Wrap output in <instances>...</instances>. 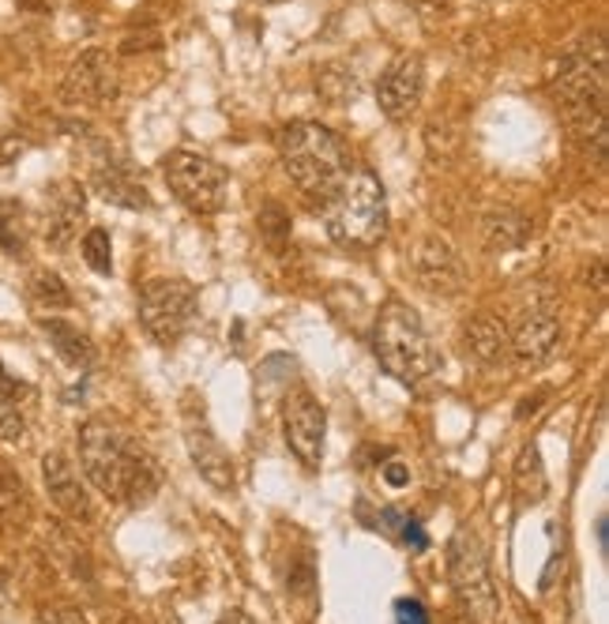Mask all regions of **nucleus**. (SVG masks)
<instances>
[{
  "label": "nucleus",
  "mask_w": 609,
  "mask_h": 624,
  "mask_svg": "<svg viewBox=\"0 0 609 624\" xmlns=\"http://www.w3.org/2000/svg\"><path fill=\"white\" fill-rule=\"evenodd\" d=\"M80 467L98 493L129 504V508H143L158 493L155 459L101 418L80 425Z\"/></svg>",
  "instance_id": "nucleus-1"
},
{
  "label": "nucleus",
  "mask_w": 609,
  "mask_h": 624,
  "mask_svg": "<svg viewBox=\"0 0 609 624\" xmlns=\"http://www.w3.org/2000/svg\"><path fill=\"white\" fill-rule=\"evenodd\" d=\"M553 98L564 109L572 132L583 136L595 158H606V46L602 38H583L553 72Z\"/></svg>",
  "instance_id": "nucleus-2"
},
{
  "label": "nucleus",
  "mask_w": 609,
  "mask_h": 624,
  "mask_svg": "<svg viewBox=\"0 0 609 624\" xmlns=\"http://www.w3.org/2000/svg\"><path fill=\"white\" fill-rule=\"evenodd\" d=\"M278 158H283L286 177L298 184V192H304L309 200H320V204H327L354 170L350 147L338 132L320 121L286 124L283 136H278Z\"/></svg>",
  "instance_id": "nucleus-3"
},
{
  "label": "nucleus",
  "mask_w": 609,
  "mask_h": 624,
  "mask_svg": "<svg viewBox=\"0 0 609 624\" xmlns=\"http://www.w3.org/2000/svg\"><path fill=\"white\" fill-rule=\"evenodd\" d=\"M377 361L387 376H395L406 387H418L429 381L437 369V350L429 339L426 324L406 301H387L377 316V339H372Z\"/></svg>",
  "instance_id": "nucleus-4"
},
{
  "label": "nucleus",
  "mask_w": 609,
  "mask_h": 624,
  "mask_svg": "<svg viewBox=\"0 0 609 624\" xmlns=\"http://www.w3.org/2000/svg\"><path fill=\"white\" fill-rule=\"evenodd\" d=\"M387 192L372 170H350L327 200V233L346 249H372L387 233Z\"/></svg>",
  "instance_id": "nucleus-5"
},
{
  "label": "nucleus",
  "mask_w": 609,
  "mask_h": 624,
  "mask_svg": "<svg viewBox=\"0 0 609 624\" xmlns=\"http://www.w3.org/2000/svg\"><path fill=\"white\" fill-rule=\"evenodd\" d=\"M447 579H452V590L470 624L501 621V598H497L486 545H481V538L467 527L455 530L452 545H447Z\"/></svg>",
  "instance_id": "nucleus-6"
},
{
  "label": "nucleus",
  "mask_w": 609,
  "mask_h": 624,
  "mask_svg": "<svg viewBox=\"0 0 609 624\" xmlns=\"http://www.w3.org/2000/svg\"><path fill=\"white\" fill-rule=\"evenodd\" d=\"M200 316V293L184 278H151L140 290V324L155 343H181Z\"/></svg>",
  "instance_id": "nucleus-7"
},
{
  "label": "nucleus",
  "mask_w": 609,
  "mask_h": 624,
  "mask_svg": "<svg viewBox=\"0 0 609 624\" xmlns=\"http://www.w3.org/2000/svg\"><path fill=\"white\" fill-rule=\"evenodd\" d=\"M163 173L169 192L177 196V204H184L192 215H218L226 207V170L215 158L200 155V151H169L163 158Z\"/></svg>",
  "instance_id": "nucleus-8"
},
{
  "label": "nucleus",
  "mask_w": 609,
  "mask_h": 624,
  "mask_svg": "<svg viewBox=\"0 0 609 624\" xmlns=\"http://www.w3.org/2000/svg\"><path fill=\"white\" fill-rule=\"evenodd\" d=\"M121 91V72L106 49H83L68 64L61 80V103L72 109H101L109 106Z\"/></svg>",
  "instance_id": "nucleus-9"
},
{
  "label": "nucleus",
  "mask_w": 609,
  "mask_h": 624,
  "mask_svg": "<svg viewBox=\"0 0 609 624\" xmlns=\"http://www.w3.org/2000/svg\"><path fill=\"white\" fill-rule=\"evenodd\" d=\"M410 272L418 278V286L433 298H455L467 286V267H463L459 252L452 249L440 233H429L414 244L410 252Z\"/></svg>",
  "instance_id": "nucleus-10"
},
{
  "label": "nucleus",
  "mask_w": 609,
  "mask_h": 624,
  "mask_svg": "<svg viewBox=\"0 0 609 624\" xmlns=\"http://www.w3.org/2000/svg\"><path fill=\"white\" fill-rule=\"evenodd\" d=\"M421 95H426V61L418 53H403L380 72L377 80V106L387 121H406L414 117Z\"/></svg>",
  "instance_id": "nucleus-11"
},
{
  "label": "nucleus",
  "mask_w": 609,
  "mask_h": 624,
  "mask_svg": "<svg viewBox=\"0 0 609 624\" xmlns=\"http://www.w3.org/2000/svg\"><path fill=\"white\" fill-rule=\"evenodd\" d=\"M83 223H87V192L80 181L64 177L46 189V215H41V238L53 252H64L68 244L80 238Z\"/></svg>",
  "instance_id": "nucleus-12"
},
{
  "label": "nucleus",
  "mask_w": 609,
  "mask_h": 624,
  "mask_svg": "<svg viewBox=\"0 0 609 624\" xmlns=\"http://www.w3.org/2000/svg\"><path fill=\"white\" fill-rule=\"evenodd\" d=\"M283 425H286V444L298 455L309 470H317L324 463V436H327V415L309 392H294L286 399L283 410Z\"/></svg>",
  "instance_id": "nucleus-13"
},
{
  "label": "nucleus",
  "mask_w": 609,
  "mask_h": 624,
  "mask_svg": "<svg viewBox=\"0 0 609 624\" xmlns=\"http://www.w3.org/2000/svg\"><path fill=\"white\" fill-rule=\"evenodd\" d=\"M557 350H561V320H557L553 309L535 305L515 320V327H507V353H512L520 365L538 369L546 365Z\"/></svg>",
  "instance_id": "nucleus-14"
},
{
  "label": "nucleus",
  "mask_w": 609,
  "mask_h": 624,
  "mask_svg": "<svg viewBox=\"0 0 609 624\" xmlns=\"http://www.w3.org/2000/svg\"><path fill=\"white\" fill-rule=\"evenodd\" d=\"M41 478H46V493L57 504V512L72 523H95V504L91 493L83 489L80 475H75L72 459L64 452H46L41 455Z\"/></svg>",
  "instance_id": "nucleus-15"
},
{
  "label": "nucleus",
  "mask_w": 609,
  "mask_h": 624,
  "mask_svg": "<svg viewBox=\"0 0 609 624\" xmlns=\"http://www.w3.org/2000/svg\"><path fill=\"white\" fill-rule=\"evenodd\" d=\"M91 189H95L98 196L114 207H124V211H147L151 207L147 184L132 173V166L124 163V158H114V155H106V151L91 163Z\"/></svg>",
  "instance_id": "nucleus-16"
},
{
  "label": "nucleus",
  "mask_w": 609,
  "mask_h": 624,
  "mask_svg": "<svg viewBox=\"0 0 609 624\" xmlns=\"http://www.w3.org/2000/svg\"><path fill=\"white\" fill-rule=\"evenodd\" d=\"M184 448H189L192 467L200 470L203 482L211 489H218V493H234V485H237L234 459H230V452L223 448V441L211 433L207 421H196V418L184 421Z\"/></svg>",
  "instance_id": "nucleus-17"
},
{
  "label": "nucleus",
  "mask_w": 609,
  "mask_h": 624,
  "mask_svg": "<svg viewBox=\"0 0 609 624\" xmlns=\"http://www.w3.org/2000/svg\"><path fill=\"white\" fill-rule=\"evenodd\" d=\"M463 343H467V353L478 358L481 365H501L512 353H507V324L501 316H489V312H478L467 327H463Z\"/></svg>",
  "instance_id": "nucleus-18"
},
{
  "label": "nucleus",
  "mask_w": 609,
  "mask_h": 624,
  "mask_svg": "<svg viewBox=\"0 0 609 624\" xmlns=\"http://www.w3.org/2000/svg\"><path fill=\"white\" fill-rule=\"evenodd\" d=\"M38 327L46 332V339L53 343V350L61 353L72 369H87L91 365V339L87 332L72 324V320H61V316H41Z\"/></svg>",
  "instance_id": "nucleus-19"
},
{
  "label": "nucleus",
  "mask_w": 609,
  "mask_h": 624,
  "mask_svg": "<svg viewBox=\"0 0 609 624\" xmlns=\"http://www.w3.org/2000/svg\"><path fill=\"white\" fill-rule=\"evenodd\" d=\"M512 482H515V493H520L523 504H538L541 496H546L549 478H546V467H541V455H538L535 444L520 452L515 470H512Z\"/></svg>",
  "instance_id": "nucleus-20"
},
{
  "label": "nucleus",
  "mask_w": 609,
  "mask_h": 624,
  "mask_svg": "<svg viewBox=\"0 0 609 624\" xmlns=\"http://www.w3.org/2000/svg\"><path fill=\"white\" fill-rule=\"evenodd\" d=\"M27 512H31L27 485H23L20 470L0 459V523H4V527H20V523L27 519Z\"/></svg>",
  "instance_id": "nucleus-21"
},
{
  "label": "nucleus",
  "mask_w": 609,
  "mask_h": 624,
  "mask_svg": "<svg viewBox=\"0 0 609 624\" xmlns=\"http://www.w3.org/2000/svg\"><path fill=\"white\" fill-rule=\"evenodd\" d=\"M481 233H486V249L489 252H507L515 249V244L527 241V218L520 215V211H493V215L486 218V226H481Z\"/></svg>",
  "instance_id": "nucleus-22"
},
{
  "label": "nucleus",
  "mask_w": 609,
  "mask_h": 624,
  "mask_svg": "<svg viewBox=\"0 0 609 624\" xmlns=\"http://www.w3.org/2000/svg\"><path fill=\"white\" fill-rule=\"evenodd\" d=\"M20 392L23 387L8 376L4 361H0V441H8V444L23 441V433H27V418H23V407H20Z\"/></svg>",
  "instance_id": "nucleus-23"
},
{
  "label": "nucleus",
  "mask_w": 609,
  "mask_h": 624,
  "mask_svg": "<svg viewBox=\"0 0 609 624\" xmlns=\"http://www.w3.org/2000/svg\"><path fill=\"white\" fill-rule=\"evenodd\" d=\"M31 241V223L20 200H0V252L23 256Z\"/></svg>",
  "instance_id": "nucleus-24"
},
{
  "label": "nucleus",
  "mask_w": 609,
  "mask_h": 624,
  "mask_svg": "<svg viewBox=\"0 0 609 624\" xmlns=\"http://www.w3.org/2000/svg\"><path fill=\"white\" fill-rule=\"evenodd\" d=\"M27 293H31V301L41 312H53V309H68V305H72V290H68V283L57 272H46V267L31 275Z\"/></svg>",
  "instance_id": "nucleus-25"
},
{
  "label": "nucleus",
  "mask_w": 609,
  "mask_h": 624,
  "mask_svg": "<svg viewBox=\"0 0 609 624\" xmlns=\"http://www.w3.org/2000/svg\"><path fill=\"white\" fill-rule=\"evenodd\" d=\"M83 260H87V267L95 275H109L114 272V241H109V230H101V226H91L87 233H83Z\"/></svg>",
  "instance_id": "nucleus-26"
},
{
  "label": "nucleus",
  "mask_w": 609,
  "mask_h": 624,
  "mask_svg": "<svg viewBox=\"0 0 609 624\" xmlns=\"http://www.w3.org/2000/svg\"><path fill=\"white\" fill-rule=\"evenodd\" d=\"M395 621L399 624H433L429 621V610L418 602V598H399V602H395Z\"/></svg>",
  "instance_id": "nucleus-27"
},
{
  "label": "nucleus",
  "mask_w": 609,
  "mask_h": 624,
  "mask_svg": "<svg viewBox=\"0 0 609 624\" xmlns=\"http://www.w3.org/2000/svg\"><path fill=\"white\" fill-rule=\"evenodd\" d=\"M27 151V143H23V136H15V132L0 129V166H12L20 163V155Z\"/></svg>",
  "instance_id": "nucleus-28"
},
{
  "label": "nucleus",
  "mask_w": 609,
  "mask_h": 624,
  "mask_svg": "<svg viewBox=\"0 0 609 624\" xmlns=\"http://www.w3.org/2000/svg\"><path fill=\"white\" fill-rule=\"evenodd\" d=\"M384 482L392 485V489H403L406 482H410V470H406L399 459H395V463H387V467H384Z\"/></svg>",
  "instance_id": "nucleus-29"
},
{
  "label": "nucleus",
  "mask_w": 609,
  "mask_h": 624,
  "mask_svg": "<svg viewBox=\"0 0 609 624\" xmlns=\"http://www.w3.org/2000/svg\"><path fill=\"white\" fill-rule=\"evenodd\" d=\"M46 624H87V621H83V613H80V610H72V605H61V610L49 613Z\"/></svg>",
  "instance_id": "nucleus-30"
},
{
  "label": "nucleus",
  "mask_w": 609,
  "mask_h": 624,
  "mask_svg": "<svg viewBox=\"0 0 609 624\" xmlns=\"http://www.w3.org/2000/svg\"><path fill=\"white\" fill-rule=\"evenodd\" d=\"M403 535H406V542H414V550H426L429 545V538H426V530L418 527V519H406Z\"/></svg>",
  "instance_id": "nucleus-31"
},
{
  "label": "nucleus",
  "mask_w": 609,
  "mask_h": 624,
  "mask_svg": "<svg viewBox=\"0 0 609 624\" xmlns=\"http://www.w3.org/2000/svg\"><path fill=\"white\" fill-rule=\"evenodd\" d=\"M23 12H34V15H49L57 8V0H15Z\"/></svg>",
  "instance_id": "nucleus-32"
},
{
  "label": "nucleus",
  "mask_w": 609,
  "mask_h": 624,
  "mask_svg": "<svg viewBox=\"0 0 609 624\" xmlns=\"http://www.w3.org/2000/svg\"><path fill=\"white\" fill-rule=\"evenodd\" d=\"M223 624H256V621H249V617H244V613H241V610H234V613H230V617H226Z\"/></svg>",
  "instance_id": "nucleus-33"
},
{
  "label": "nucleus",
  "mask_w": 609,
  "mask_h": 624,
  "mask_svg": "<svg viewBox=\"0 0 609 624\" xmlns=\"http://www.w3.org/2000/svg\"><path fill=\"white\" fill-rule=\"evenodd\" d=\"M260 4H278V0H260Z\"/></svg>",
  "instance_id": "nucleus-34"
}]
</instances>
